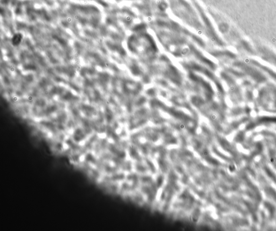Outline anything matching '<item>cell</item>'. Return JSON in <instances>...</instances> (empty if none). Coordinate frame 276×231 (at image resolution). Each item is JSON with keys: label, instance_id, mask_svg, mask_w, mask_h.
I'll use <instances>...</instances> for the list:
<instances>
[{"label": "cell", "instance_id": "6da1fadb", "mask_svg": "<svg viewBox=\"0 0 276 231\" xmlns=\"http://www.w3.org/2000/svg\"><path fill=\"white\" fill-rule=\"evenodd\" d=\"M85 138V135L81 129H77L74 132L73 135V138L75 142H80L83 140Z\"/></svg>", "mask_w": 276, "mask_h": 231}, {"label": "cell", "instance_id": "7a4b0ae2", "mask_svg": "<svg viewBox=\"0 0 276 231\" xmlns=\"http://www.w3.org/2000/svg\"><path fill=\"white\" fill-rule=\"evenodd\" d=\"M22 39V35L21 34H17L13 36L12 38V44L15 46L18 45L20 44L21 41Z\"/></svg>", "mask_w": 276, "mask_h": 231}, {"label": "cell", "instance_id": "3957f363", "mask_svg": "<svg viewBox=\"0 0 276 231\" xmlns=\"http://www.w3.org/2000/svg\"><path fill=\"white\" fill-rule=\"evenodd\" d=\"M85 158L86 161H88V162H90L91 163H93L96 161L94 156L92 154H91V153H88L85 156Z\"/></svg>", "mask_w": 276, "mask_h": 231}]
</instances>
